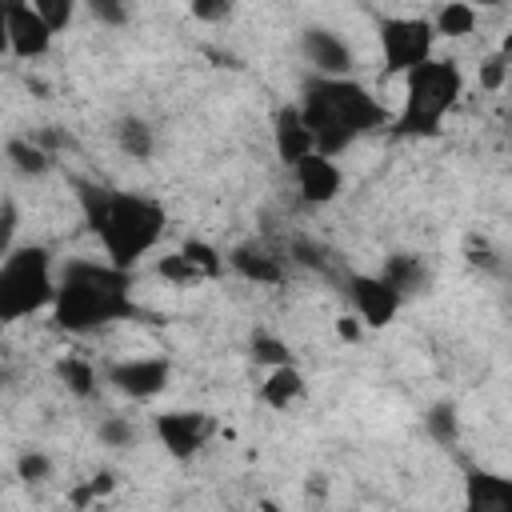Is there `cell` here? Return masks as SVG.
<instances>
[{"label": "cell", "instance_id": "1", "mask_svg": "<svg viewBox=\"0 0 512 512\" xmlns=\"http://www.w3.org/2000/svg\"><path fill=\"white\" fill-rule=\"evenodd\" d=\"M76 200H80L84 224L100 240L104 260L120 272H132L144 256H152V248L168 228L164 204L144 192H112V188L76 180Z\"/></svg>", "mask_w": 512, "mask_h": 512}, {"label": "cell", "instance_id": "2", "mask_svg": "<svg viewBox=\"0 0 512 512\" xmlns=\"http://www.w3.org/2000/svg\"><path fill=\"white\" fill-rule=\"evenodd\" d=\"M136 300H132V272L112 268L108 260H84L72 256L60 268L56 284V304H52V324L68 336H88L96 328H108L116 320H132Z\"/></svg>", "mask_w": 512, "mask_h": 512}, {"label": "cell", "instance_id": "3", "mask_svg": "<svg viewBox=\"0 0 512 512\" xmlns=\"http://www.w3.org/2000/svg\"><path fill=\"white\" fill-rule=\"evenodd\" d=\"M300 112L316 136V152L332 156V160L344 148H352L360 136L392 128V112L352 76H344V80L308 76L304 92H300Z\"/></svg>", "mask_w": 512, "mask_h": 512}, {"label": "cell", "instance_id": "4", "mask_svg": "<svg viewBox=\"0 0 512 512\" xmlns=\"http://www.w3.org/2000/svg\"><path fill=\"white\" fill-rule=\"evenodd\" d=\"M464 96V72L448 56H432L416 72L404 76V100L392 116V136H436L444 116Z\"/></svg>", "mask_w": 512, "mask_h": 512}, {"label": "cell", "instance_id": "5", "mask_svg": "<svg viewBox=\"0 0 512 512\" xmlns=\"http://www.w3.org/2000/svg\"><path fill=\"white\" fill-rule=\"evenodd\" d=\"M60 268L44 244H16L0 260V320L20 324L36 312H52Z\"/></svg>", "mask_w": 512, "mask_h": 512}, {"label": "cell", "instance_id": "6", "mask_svg": "<svg viewBox=\"0 0 512 512\" xmlns=\"http://www.w3.org/2000/svg\"><path fill=\"white\" fill-rule=\"evenodd\" d=\"M432 44H436V28L428 16H388L380 24V56H384V72L388 76H408L420 64L432 60Z\"/></svg>", "mask_w": 512, "mask_h": 512}, {"label": "cell", "instance_id": "7", "mask_svg": "<svg viewBox=\"0 0 512 512\" xmlns=\"http://www.w3.org/2000/svg\"><path fill=\"white\" fill-rule=\"evenodd\" d=\"M0 40L12 60H40L48 56L56 32L44 24L32 0H12V4H0Z\"/></svg>", "mask_w": 512, "mask_h": 512}, {"label": "cell", "instance_id": "8", "mask_svg": "<svg viewBox=\"0 0 512 512\" xmlns=\"http://www.w3.org/2000/svg\"><path fill=\"white\" fill-rule=\"evenodd\" d=\"M152 432L160 440V448L172 460H192L204 452V444L212 440V416L196 412V408H172V412H156L152 416Z\"/></svg>", "mask_w": 512, "mask_h": 512}, {"label": "cell", "instance_id": "9", "mask_svg": "<svg viewBox=\"0 0 512 512\" xmlns=\"http://www.w3.org/2000/svg\"><path fill=\"white\" fill-rule=\"evenodd\" d=\"M104 376L120 396H128L136 404H148L172 384V360L168 356H128V360L108 364Z\"/></svg>", "mask_w": 512, "mask_h": 512}, {"label": "cell", "instance_id": "10", "mask_svg": "<svg viewBox=\"0 0 512 512\" xmlns=\"http://www.w3.org/2000/svg\"><path fill=\"white\" fill-rule=\"evenodd\" d=\"M348 300H352V312L364 320V328H384L404 308V296L380 272H352L348 276Z\"/></svg>", "mask_w": 512, "mask_h": 512}, {"label": "cell", "instance_id": "11", "mask_svg": "<svg viewBox=\"0 0 512 512\" xmlns=\"http://www.w3.org/2000/svg\"><path fill=\"white\" fill-rule=\"evenodd\" d=\"M300 52H304V60L312 64L316 76H332V80L352 76V64H356L352 44L340 32L324 28V24H312V28L300 32Z\"/></svg>", "mask_w": 512, "mask_h": 512}, {"label": "cell", "instance_id": "12", "mask_svg": "<svg viewBox=\"0 0 512 512\" xmlns=\"http://www.w3.org/2000/svg\"><path fill=\"white\" fill-rule=\"evenodd\" d=\"M292 180H296L300 204H308V208H324V204H332L344 192V168L332 156H320V152L300 160L292 168Z\"/></svg>", "mask_w": 512, "mask_h": 512}, {"label": "cell", "instance_id": "13", "mask_svg": "<svg viewBox=\"0 0 512 512\" xmlns=\"http://www.w3.org/2000/svg\"><path fill=\"white\" fill-rule=\"evenodd\" d=\"M272 148H276V160L288 172L316 152V136H312L300 104H280L276 108V116H272Z\"/></svg>", "mask_w": 512, "mask_h": 512}, {"label": "cell", "instance_id": "14", "mask_svg": "<svg viewBox=\"0 0 512 512\" xmlns=\"http://www.w3.org/2000/svg\"><path fill=\"white\" fill-rule=\"evenodd\" d=\"M460 512H512V476L492 468H468Z\"/></svg>", "mask_w": 512, "mask_h": 512}, {"label": "cell", "instance_id": "15", "mask_svg": "<svg viewBox=\"0 0 512 512\" xmlns=\"http://www.w3.org/2000/svg\"><path fill=\"white\" fill-rule=\"evenodd\" d=\"M224 260H228V268H232L240 280H248V284H280V280H284V264H280L272 252L256 248V244H236V248L224 252Z\"/></svg>", "mask_w": 512, "mask_h": 512}, {"label": "cell", "instance_id": "16", "mask_svg": "<svg viewBox=\"0 0 512 512\" xmlns=\"http://www.w3.org/2000/svg\"><path fill=\"white\" fill-rule=\"evenodd\" d=\"M308 392V380L296 364H284V368H268L264 372V384H260V404L272 408V412H288L292 404H300Z\"/></svg>", "mask_w": 512, "mask_h": 512}, {"label": "cell", "instance_id": "17", "mask_svg": "<svg viewBox=\"0 0 512 512\" xmlns=\"http://www.w3.org/2000/svg\"><path fill=\"white\" fill-rule=\"evenodd\" d=\"M380 276H384V280H388L404 300L428 288V268H424V260H420V256H408V252L388 256V260H384V268H380Z\"/></svg>", "mask_w": 512, "mask_h": 512}, {"label": "cell", "instance_id": "18", "mask_svg": "<svg viewBox=\"0 0 512 512\" xmlns=\"http://www.w3.org/2000/svg\"><path fill=\"white\" fill-rule=\"evenodd\" d=\"M116 144H120L124 156L148 160L156 152V128L148 120H140V116H120L116 120Z\"/></svg>", "mask_w": 512, "mask_h": 512}, {"label": "cell", "instance_id": "19", "mask_svg": "<svg viewBox=\"0 0 512 512\" xmlns=\"http://www.w3.org/2000/svg\"><path fill=\"white\" fill-rule=\"evenodd\" d=\"M4 156H8L12 172H20V176H44V172L52 168V156H48L32 136H8Z\"/></svg>", "mask_w": 512, "mask_h": 512}, {"label": "cell", "instance_id": "20", "mask_svg": "<svg viewBox=\"0 0 512 512\" xmlns=\"http://www.w3.org/2000/svg\"><path fill=\"white\" fill-rule=\"evenodd\" d=\"M56 376L64 380V388L76 396V400H88V396H96V380H100V372H96V364L92 360H84V356H64L60 364H56Z\"/></svg>", "mask_w": 512, "mask_h": 512}, {"label": "cell", "instance_id": "21", "mask_svg": "<svg viewBox=\"0 0 512 512\" xmlns=\"http://www.w3.org/2000/svg\"><path fill=\"white\" fill-rule=\"evenodd\" d=\"M432 28L436 36H448V40H460L468 32H476V8L472 4H460V0H448L432 12Z\"/></svg>", "mask_w": 512, "mask_h": 512}, {"label": "cell", "instance_id": "22", "mask_svg": "<svg viewBox=\"0 0 512 512\" xmlns=\"http://www.w3.org/2000/svg\"><path fill=\"white\" fill-rule=\"evenodd\" d=\"M156 276L160 280H168L172 288H192V284H200L204 280V272L176 248V252H164L160 260H156Z\"/></svg>", "mask_w": 512, "mask_h": 512}, {"label": "cell", "instance_id": "23", "mask_svg": "<svg viewBox=\"0 0 512 512\" xmlns=\"http://www.w3.org/2000/svg\"><path fill=\"white\" fill-rule=\"evenodd\" d=\"M424 432L436 440V444H456V436H460V416H456V408L448 404V400H440V404H432L428 412H424Z\"/></svg>", "mask_w": 512, "mask_h": 512}, {"label": "cell", "instance_id": "24", "mask_svg": "<svg viewBox=\"0 0 512 512\" xmlns=\"http://www.w3.org/2000/svg\"><path fill=\"white\" fill-rule=\"evenodd\" d=\"M180 252H184V256L204 272V280H216V276L224 272V264H228V260H224V252H220V248H212V244H208V240H200V236H188V240L180 244Z\"/></svg>", "mask_w": 512, "mask_h": 512}, {"label": "cell", "instance_id": "25", "mask_svg": "<svg viewBox=\"0 0 512 512\" xmlns=\"http://www.w3.org/2000/svg\"><path fill=\"white\" fill-rule=\"evenodd\" d=\"M252 360L264 364V368H284V364H292V352H288V344L276 332L256 328L252 332Z\"/></svg>", "mask_w": 512, "mask_h": 512}, {"label": "cell", "instance_id": "26", "mask_svg": "<svg viewBox=\"0 0 512 512\" xmlns=\"http://www.w3.org/2000/svg\"><path fill=\"white\" fill-rule=\"evenodd\" d=\"M96 440L104 448H132L136 444V424L128 416H104L96 424Z\"/></svg>", "mask_w": 512, "mask_h": 512}, {"label": "cell", "instance_id": "27", "mask_svg": "<svg viewBox=\"0 0 512 512\" xmlns=\"http://www.w3.org/2000/svg\"><path fill=\"white\" fill-rule=\"evenodd\" d=\"M48 476H52V456H48V452L24 448V452L16 456V480H24V484H44Z\"/></svg>", "mask_w": 512, "mask_h": 512}, {"label": "cell", "instance_id": "28", "mask_svg": "<svg viewBox=\"0 0 512 512\" xmlns=\"http://www.w3.org/2000/svg\"><path fill=\"white\" fill-rule=\"evenodd\" d=\"M32 4H36V12L44 16V24L52 32H64L76 20V0H32Z\"/></svg>", "mask_w": 512, "mask_h": 512}, {"label": "cell", "instance_id": "29", "mask_svg": "<svg viewBox=\"0 0 512 512\" xmlns=\"http://www.w3.org/2000/svg\"><path fill=\"white\" fill-rule=\"evenodd\" d=\"M112 488H116V476H112V472H96V476H88V480H84L80 488H72V496H68V500H72L76 508H88L92 500L108 496Z\"/></svg>", "mask_w": 512, "mask_h": 512}, {"label": "cell", "instance_id": "30", "mask_svg": "<svg viewBox=\"0 0 512 512\" xmlns=\"http://www.w3.org/2000/svg\"><path fill=\"white\" fill-rule=\"evenodd\" d=\"M16 228H20V216H16V200L12 196H4V204H0V260L16 248Z\"/></svg>", "mask_w": 512, "mask_h": 512}, {"label": "cell", "instance_id": "31", "mask_svg": "<svg viewBox=\"0 0 512 512\" xmlns=\"http://www.w3.org/2000/svg\"><path fill=\"white\" fill-rule=\"evenodd\" d=\"M188 12H192V20H200V24H224L236 8H232L228 0H192Z\"/></svg>", "mask_w": 512, "mask_h": 512}, {"label": "cell", "instance_id": "32", "mask_svg": "<svg viewBox=\"0 0 512 512\" xmlns=\"http://www.w3.org/2000/svg\"><path fill=\"white\" fill-rule=\"evenodd\" d=\"M508 60H512V56H504V52H492V56H488V60L480 64V88L496 92V88H500V84L508 80V68H512Z\"/></svg>", "mask_w": 512, "mask_h": 512}, {"label": "cell", "instance_id": "33", "mask_svg": "<svg viewBox=\"0 0 512 512\" xmlns=\"http://www.w3.org/2000/svg\"><path fill=\"white\" fill-rule=\"evenodd\" d=\"M88 12H92L100 24H108V28L128 24V8H124V4H116V0H92V4H88Z\"/></svg>", "mask_w": 512, "mask_h": 512}, {"label": "cell", "instance_id": "34", "mask_svg": "<svg viewBox=\"0 0 512 512\" xmlns=\"http://www.w3.org/2000/svg\"><path fill=\"white\" fill-rule=\"evenodd\" d=\"M464 252H468V264H472V268H484V272H496V268H500L496 252H492L484 240H468V248H464Z\"/></svg>", "mask_w": 512, "mask_h": 512}, {"label": "cell", "instance_id": "35", "mask_svg": "<svg viewBox=\"0 0 512 512\" xmlns=\"http://www.w3.org/2000/svg\"><path fill=\"white\" fill-rule=\"evenodd\" d=\"M336 336H340L344 344H360V336H364V320H360L356 312H340V316H336Z\"/></svg>", "mask_w": 512, "mask_h": 512}, {"label": "cell", "instance_id": "36", "mask_svg": "<svg viewBox=\"0 0 512 512\" xmlns=\"http://www.w3.org/2000/svg\"><path fill=\"white\" fill-rule=\"evenodd\" d=\"M292 260L304 264V268H324V252L316 244H308V240H296L292 244Z\"/></svg>", "mask_w": 512, "mask_h": 512}, {"label": "cell", "instance_id": "37", "mask_svg": "<svg viewBox=\"0 0 512 512\" xmlns=\"http://www.w3.org/2000/svg\"><path fill=\"white\" fill-rule=\"evenodd\" d=\"M260 512H280V508H276V504H268V500H264V504H260Z\"/></svg>", "mask_w": 512, "mask_h": 512}]
</instances>
